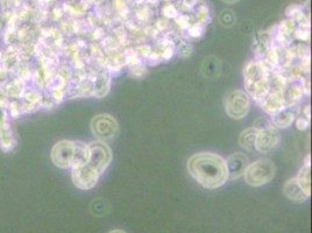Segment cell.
Segmentation results:
<instances>
[{
    "label": "cell",
    "mask_w": 312,
    "mask_h": 233,
    "mask_svg": "<svg viewBox=\"0 0 312 233\" xmlns=\"http://www.w3.org/2000/svg\"><path fill=\"white\" fill-rule=\"evenodd\" d=\"M248 157L245 154L235 153L231 155L226 161L229 180H236V178L241 177L245 174V170L248 167Z\"/></svg>",
    "instance_id": "obj_11"
},
{
    "label": "cell",
    "mask_w": 312,
    "mask_h": 233,
    "mask_svg": "<svg viewBox=\"0 0 312 233\" xmlns=\"http://www.w3.org/2000/svg\"><path fill=\"white\" fill-rule=\"evenodd\" d=\"M297 128L298 130H305L309 126V119H304V118H300V119L297 120Z\"/></svg>",
    "instance_id": "obj_26"
},
{
    "label": "cell",
    "mask_w": 312,
    "mask_h": 233,
    "mask_svg": "<svg viewBox=\"0 0 312 233\" xmlns=\"http://www.w3.org/2000/svg\"><path fill=\"white\" fill-rule=\"evenodd\" d=\"M176 22H177V25L181 27V28H183V29H186V28H189V18L188 16H185V15H177L176 16Z\"/></svg>",
    "instance_id": "obj_24"
},
{
    "label": "cell",
    "mask_w": 312,
    "mask_h": 233,
    "mask_svg": "<svg viewBox=\"0 0 312 233\" xmlns=\"http://www.w3.org/2000/svg\"><path fill=\"white\" fill-rule=\"evenodd\" d=\"M250 100L245 91L234 90L225 98V110L233 119H242L248 114Z\"/></svg>",
    "instance_id": "obj_4"
},
{
    "label": "cell",
    "mask_w": 312,
    "mask_h": 233,
    "mask_svg": "<svg viewBox=\"0 0 312 233\" xmlns=\"http://www.w3.org/2000/svg\"><path fill=\"white\" fill-rule=\"evenodd\" d=\"M26 6V0H4L1 2L2 12L16 13Z\"/></svg>",
    "instance_id": "obj_17"
},
{
    "label": "cell",
    "mask_w": 312,
    "mask_h": 233,
    "mask_svg": "<svg viewBox=\"0 0 312 233\" xmlns=\"http://www.w3.org/2000/svg\"><path fill=\"white\" fill-rule=\"evenodd\" d=\"M89 146V162L91 167L94 168L98 171V174L101 175L112 161V152L107 145H105L101 141L92 143Z\"/></svg>",
    "instance_id": "obj_5"
},
{
    "label": "cell",
    "mask_w": 312,
    "mask_h": 233,
    "mask_svg": "<svg viewBox=\"0 0 312 233\" xmlns=\"http://www.w3.org/2000/svg\"><path fill=\"white\" fill-rule=\"evenodd\" d=\"M224 2H227V4H234V2H236L238 0H223Z\"/></svg>",
    "instance_id": "obj_28"
},
{
    "label": "cell",
    "mask_w": 312,
    "mask_h": 233,
    "mask_svg": "<svg viewBox=\"0 0 312 233\" xmlns=\"http://www.w3.org/2000/svg\"><path fill=\"white\" fill-rule=\"evenodd\" d=\"M283 192L290 201L296 202V203H303L309 198V196L305 194L296 178H291V180L287 181V183L283 187Z\"/></svg>",
    "instance_id": "obj_12"
},
{
    "label": "cell",
    "mask_w": 312,
    "mask_h": 233,
    "mask_svg": "<svg viewBox=\"0 0 312 233\" xmlns=\"http://www.w3.org/2000/svg\"><path fill=\"white\" fill-rule=\"evenodd\" d=\"M2 1H4V0H0V4H1V2H2Z\"/></svg>",
    "instance_id": "obj_30"
},
{
    "label": "cell",
    "mask_w": 312,
    "mask_h": 233,
    "mask_svg": "<svg viewBox=\"0 0 312 233\" xmlns=\"http://www.w3.org/2000/svg\"><path fill=\"white\" fill-rule=\"evenodd\" d=\"M89 162V146L80 141H75V155L71 169L82 167Z\"/></svg>",
    "instance_id": "obj_13"
},
{
    "label": "cell",
    "mask_w": 312,
    "mask_h": 233,
    "mask_svg": "<svg viewBox=\"0 0 312 233\" xmlns=\"http://www.w3.org/2000/svg\"><path fill=\"white\" fill-rule=\"evenodd\" d=\"M75 155V141L62 140L57 143L52 150V161L53 163L59 168L73 167Z\"/></svg>",
    "instance_id": "obj_8"
},
{
    "label": "cell",
    "mask_w": 312,
    "mask_h": 233,
    "mask_svg": "<svg viewBox=\"0 0 312 233\" xmlns=\"http://www.w3.org/2000/svg\"><path fill=\"white\" fill-rule=\"evenodd\" d=\"M298 12H301V7L298 5H290L289 7L287 8V11H286V14L288 15V16H294L297 14Z\"/></svg>",
    "instance_id": "obj_25"
},
{
    "label": "cell",
    "mask_w": 312,
    "mask_h": 233,
    "mask_svg": "<svg viewBox=\"0 0 312 233\" xmlns=\"http://www.w3.org/2000/svg\"><path fill=\"white\" fill-rule=\"evenodd\" d=\"M91 131L99 140H108L117 136L118 124L110 114H99L91 121Z\"/></svg>",
    "instance_id": "obj_6"
},
{
    "label": "cell",
    "mask_w": 312,
    "mask_h": 233,
    "mask_svg": "<svg viewBox=\"0 0 312 233\" xmlns=\"http://www.w3.org/2000/svg\"><path fill=\"white\" fill-rule=\"evenodd\" d=\"M188 170L199 184L208 189L222 187L229 180L226 161L213 153L193 154L188 161Z\"/></svg>",
    "instance_id": "obj_1"
},
{
    "label": "cell",
    "mask_w": 312,
    "mask_h": 233,
    "mask_svg": "<svg viewBox=\"0 0 312 233\" xmlns=\"http://www.w3.org/2000/svg\"><path fill=\"white\" fill-rule=\"evenodd\" d=\"M15 146L16 140L13 136L11 119L5 107H0V148L8 153L14 150Z\"/></svg>",
    "instance_id": "obj_9"
},
{
    "label": "cell",
    "mask_w": 312,
    "mask_h": 233,
    "mask_svg": "<svg viewBox=\"0 0 312 233\" xmlns=\"http://www.w3.org/2000/svg\"><path fill=\"white\" fill-rule=\"evenodd\" d=\"M243 77L248 93L260 102L269 91V76L266 64L261 61L248 63L243 70Z\"/></svg>",
    "instance_id": "obj_2"
},
{
    "label": "cell",
    "mask_w": 312,
    "mask_h": 233,
    "mask_svg": "<svg viewBox=\"0 0 312 233\" xmlns=\"http://www.w3.org/2000/svg\"><path fill=\"white\" fill-rule=\"evenodd\" d=\"M157 26H160V27H161V26H162V27H165V26H167V22L163 21V20H158V21H157Z\"/></svg>",
    "instance_id": "obj_27"
},
{
    "label": "cell",
    "mask_w": 312,
    "mask_h": 233,
    "mask_svg": "<svg viewBox=\"0 0 312 233\" xmlns=\"http://www.w3.org/2000/svg\"><path fill=\"white\" fill-rule=\"evenodd\" d=\"M276 173L275 163L269 158H260L248 164L245 170V180L252 187H260L273 180Z\"/></svg>",
    "instance_id": "obj_3"
},
{
    "label": "cell",
    "mask_w": 312,
    "mask_h": 233,
    "mask_svg": "<svg viewBox=\"0 0 312 233\" xmlns=\"http://www.w3.org/2000/svg\"><path fill=\"white\" fill-rule=\"evenodd\" d=\"M295 119V112L290 107H282L273 114V124L280 128L289 127Z\"/></svg>",
    "instance_id": "obj_14"
},
{
    "label": "cell",
    "mask_w": 312,
    "mask_h": 233,
    "mask_svg": "<svg viewBox=\"0 0 312 233\" xmlns=\"http://www.w3.org/2000/svg\"><path fill=\"white\" fill-rule=\"evenodd\" d=\"M203 32H204V28H203L201 23H195V25H192L189 28V34L191 35L192 38H199V36L203 34Z\"/></svg>",
    "instance_id": "obj_20"
},
{
    "label": "cell",
    "mask_w": 312,
    "mask_h": 233,
    "mask_svg": "<svg viewBox=\"0 0 312 233\" xmlns=\"http://www.w3.org/2000/svg\"><path fill=\"white\" fill-rule=\"evenodd\" d=\"M296 36L298 39L303 40V41H308L309 36H310V32H309L308 27H301L296 30Z\"/></svg>",
    "instance_id": "obj_22"
},
{
    "label": "cell",
    "mask_w": 312,
    "mask_h": 233,
    "mask_svg": "<svg viewBox=\"0 0 312 233\" xmlns=\"http://www.w3.org/2000/svg\"><path fill=\"white\" fill-rule=\"evenodd\" d=\"M100 175L90 164H84L82 167L74 168L71 170V178L74 184L80 190H90L97 184Z\"/></svg>",
    "instance_id": "obj_7"
},
{
    "label": "cell",
    "mask_w": 312,
    "mask_h": 233,
    "mask_svg": "<svg viewBox=\"0 0 312 233\" xmlns=\"http://www.w3.org/2000/svg\"><path fill=\"white\" fill-rule=\"evenodd\" d=\"M219 20H220V22H222L223 26L230 27V26L233 25L234 21H235V16H234L233 12H231V11H224V12L222 13V15H220Z\"/></svg>",
    "instance_id": "obj_19"
},
{
    "label": "cell",
    "mask_w": 312,
    "mask_h": 233,
    "mask_svg": "<svg viewBox=\"0 0 312 233\" xmlns=\"http://www.w3.org/2000/svg\"><path fill=\"white\" fill-rule=\"evenodd\" d=\"M191 46L189 45V43H182L181 46H179L178 48V54L181 55L182 57H186L189 56L190 54H191Z\"/></svg>",
    "instance_id": "obj_23"
},
{
    "label": "cell",
    "mask_w": 312,
    "mask_h": 233,
    "mask_svg": "<svg viewBox=\"0 0 312 233\" xmlns=\"http://www.w3.org/2000/svg\"><path fill=\"white\" fill-rule=\"evenodd\" d=\"M296 180L303 189L305 194L310 196L311 194V185H310V164H305L298 173Z\"/></svg>",
    "instance_id": "obj_16"
},
{
    "label": "cell",
    "mask_w": 312,
    "mask_h": 233,
    "mask_svg": "<svg viewBox=\"0 0 312 233\" xmlns=\"http://www.w3.org/2000/svg\"><path fill=\"white\" fill-rule=\"evenodd\" d=\"M280 143V136L273 126H269L257 132L255 141V151L260 153H268L277 147Z\"/></svg>",
    "instance_id": "obj_10"
},
{
    "label": "cell",
    "mask_w": 312,
    "mask_h": 233,
    "mask_svg": "<svg viewBox=\"0 0 312 233\" xmlns=\"http://www.w3.org/2000/svg\"><path fill=\"white\" fill-rule=\"evenodd\" d=\"M162 13H163L164 16H167V18H176V16L178 15L177 9H176L174 5H165L163 9H162Z\"/></svg>",
    "instance_id": "obj_21"
},
{
    "label": "cell",
    "mask_w": 312,
    "mask_h": 233,
    "mask_svg": "<svg viewBox=\"0 0 312 233\" xmlns=\"http://www.w3.org/2000/svg\"><path fill=\"white\" fill-rule=\"evenodd\" d=\"M108 233H126V232L123 231V230H113V231H111Z\"/></svg>",
    "instance_id": "obj_29"
},
{
    "label": "cell",
    "mask_w": 312,
    "mask_h": 233,
    "mask_svg": "<svg viewBox=\"0 0 312 233\" xmlns=\"http://www.w3.org/2000/svg\"><path fill=\"white\" fill-rule=\"evenodd\" d=\"M301 97H302V87L294 86V87H290V89H288L287 96L284 99L289 100V102L291 103H295V102H297L298 99H301Z\"/></svg>",
    "instance_id": "obj_18"
},
{
    "label": "cell",
    "mask_w": 312,
    "mask_h": 233,
    "mask_svg": "<svg viewBox=\"0 0 312 233\" xmlns=\"http://www.w3.org/2000/svg\"><path fill=\"white\" fill-rule=\"evenodd\" d=\"M257 131L255 127H250L247 128L240 134L239 137V145L242 148H245L246 151L248 152H254L255 151V141H256V136H257Z\"/></svg>",
    "instance_id": "obj_15"
}]
</instances>
